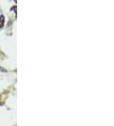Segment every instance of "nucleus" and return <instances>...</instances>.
Wrapping results in <instances>:
<instances>
[{
  "instance_id": "f03ea898",
  "label": "nucleus",
  "mask_w": 114,
  "mask_h": 126,
  "mask_svg": "<svg viewBox=\"0 0 114 126\" xmlns=\"http://www.w3.org/2000/svg\"><path fill=\"white\" fill-rule=\"evenodd\" d=\"M15 1H17V0H15Z\"/></svg>"
},
{
  "instance_id": "f257e3e1",
  "label": "nucleus",
  "mask_w": 114,
  "mask_h": 126,
  "mask_svg": "<svg viewBox=\"0 0 114 126\" xmlns=\"http://www.w3.org/2000/svg\"><path fill=\"white\" fill-rule=\"evenodd\" d=\"M4 25V17L3 16L0 17V28L3 26Z\"/></svg>"
}]
</instances>
